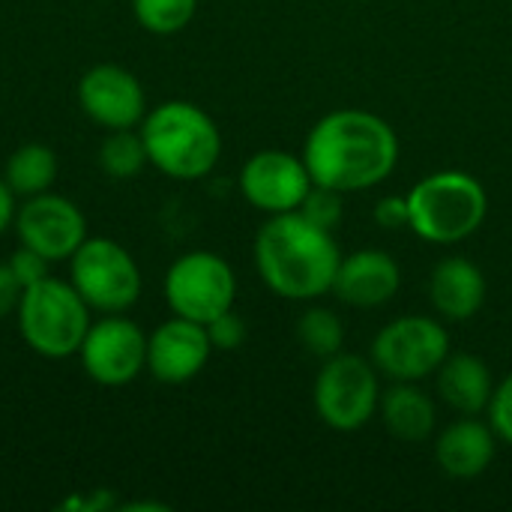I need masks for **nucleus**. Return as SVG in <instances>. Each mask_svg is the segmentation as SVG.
Listing matches in <instances>:
<instances>
[{"label":"nucleus","mask_w":512,"mask_h":512,"mask_svg":"<svg viewBox=\"0 0 512 512\" xmlns=\"http://www.w3.org/2000/svg\"><path fill=\"white\" fill-rule=\"evenodd\" d=\"M84 372L102 387H123L147 369V333L120 315H105L90 324L78 348Z\"/></svg>","instance_id":"obj_10"},{"label":"nucleus","mask_w":512,"mask_h":512,"mask_svg":"<svg viewBox=\"0 0 512 512\" xmlns=\"http://www.w3.org/2000/svg\"><path fill=\"white\" fill-rule=\"evenodd\" d=\"M213 345L207 327L174 315L147 336V372L162 384L192 381L210 360Z\"/></svg>","instance_id":"obj_14"},{"label":"nucleus","mask_w":512,"mask_h":512,"mask_svg":"<svg viewBox=\"0 0 512 512\" xmlns=\"http://www.w3.org/2000/svg\"><path fill=\"white\" fill-rule=\"evenodd\" d=\"M438 393L459 417L483 414L495 393L489 363L477 354H450L438 369Z\"/></svg>","instance_id":"obj_19"},{"label":"nucleus","mask_w":512,"mask_h":512,"mask_svg":"<svg viewBox=\"0 0 512 512\" xmlns=\"http://www.w3.org/2000/svg\"><path fill=\"white\" fill-rule=\"evenodd\" d=\"M240 192L261 213H294L312 189V174L303 156L288 150H258L240 168Z\"/></svg>","instance_id":"obj_11"},{"label":"nucleus","mask_w":512,"mask_h":512,"mask_svg":"<svg viewBox=\"0 0 512 512\" xmlns=\"http://www.w3.org/2000/svg\"><path fill=\"white\" fill-rule=\"evenodd\" d=\"M450 357V333L429 315H402L372 342V363L390 381H423Z\"/></svg>","instance_id":"obj_8"},{"label":"nucleus","mask_w":512,"mask_h":512,"mask_svg":"<svg viewBox=\"0 0 512 512\" xmlns=\"http://www.w3.org/2000/svg\"><path fill=\"white\" fill-rule=\"evenodd\" d=\"M378 414L384 429L402 444L429 441L438 426L435 399L423 393L417 381H393V387L381 390Z\"/></svg>","instance_id":"obj_18"},{"label":"nucleus","mask_w":512,"mask_h":512,"mask_svg":"<svg viewBox=\"0 0 512 512\" xmlns=\"http://www.w3.org/2000/svg\"><path fill=\"white\" fill-rule=\"evenodd\" d=\"M297 213H303L312 225H318L324 231H336L339 222L345 219V192L312 183V189L303 198Z\"/></svg>","instance_id":"obj_24"},{"label":"nucleus","mask_w":512,"mask_h":512,"mask_svg":"<svg viewBox=\"0 0 512 512\" xmlns=\"http://www.w3.org/2000/svg\"><path fill=\"white\" fill-rule=\"evenodd\" d=\"M69 270L75 291L102 315H120L141 297V270L135 258L111 237H87L69 258Z\"/></svg>","instance_id":"obj_7"},{"label":"nucleus","mask_w":512,"mask_h":512,"mask_svg":"<svg viewBox=\"0 0 512 512\" xmlns=\"http://www.w3.org/2000/svg\"><path fill=\"white\" fill-rule=\"evenodd\" d=\"M15 198H18V195L9 189L6 177H0V234H3L9 225H15V213H18Z\"/></svg>","instance_id":"obj_30"},{"label":"nucleus","mask_w":512,"mask_h":512,"mask_svg":"<svg viewBox=\"0 0 512 512\" xmlns=\"http://www.w3.org/2000/svg\"><path fill=\"white\" fill-rule=\"evenodd\" d=\"M303 162L312 183L339 192H363L384 183L399 165L396 129L363 108L324 114L306 135Z\"/></svg>","instance_id":"obj_1"},{"label":"nucleus","mask_w":512,"mask_h":512,"mask_svg":"<svg viewBox=\"0 0 512 512\" xmlns=\"http://www.w3.org/2000/svg\"><path fill=\"white\" fill-rule=\"evenodd\" d=\"M6 264H9L12 276L18 279V285L21 288H30V285H36V282H42L48 276V264L51 261L45 255H39L36 249H30V246L21 243V249H15Z\"/></svg>","instance_id":"obj_27"},{"label":"nucleus","mask_w":512,"mask_h":512,"mask_svg":"<svg viewBox=\"0 0 512 512\" xmlns=\"http://www.w3.org/2000/svg\"><path fill=\"white\" fill-rule=\"evenodd\" d=\"M375 222L384 231H399V228H411V207H408V195H387L375 204Z\"/></svg>","instance_id":"obj_28"},{"label":"nucleus","mask_w":512,"mask_h":512,"mask_svg":"<svg viewBox=\"0 0 512 512\" xmlns=\"http://www.w3.org/2000/svg\"><path fill=\"white\" fill-rule=\"evenodd\" d=\"M21 285L18 279L12 276L9 264H0V318H6L9 312L18 309V300H21Z\"/></svg>","instance_id":"obj_29"},{"label":"nucleus","mask_w":512,"mask_h":512,"mask_svg":"<svg viewBox=\"0 0 512 512\" xmlns=\"http://www.w3.org/2000/svg\"><path fill=\"white\" fill-rule=\"evenodd\" d=\"M198 0H132L138 24L156 36L180 33L195 18Z\"/></svg>","instance_id":"obj_23"},{"label":"nucleus","mask_w":512,"mask_h":512,"mask_svg":"<svg viewBox=\"0 0 512 512\" xmlns=\"http://www.w3.org/2000/svg\"><path fill=\"white\" fill-rule=\"evenodd\" d=\"M18 333L36 351L48 360H63L78 354L87 330H90V306L75 291L72 282L45 276L42 282L21 291L18 300Z\"/></svg>","instance_id":"obj_5"},{"label":"nucleus","mask_w":512,"mask_h":512,"mask_svg":"<svg viewBox=\"0 0 512 512\" xmlns=\"http://www.w3.org/2000/svg\"><path fill=\"white\" fill-rule=\"evenodd\" d=\"M99 165L114 180H132L147 165V150L141 132L132 129H111L99 147Z\"/></svg>","instance_id":"obj_22"},{"label":"nucleus","mask_w":512,"mask_h":512,"mask_svg":"<svg viewBox=\"0 0 512 512\" xmlns=\"http://www.w3.org/2000/svg\"><path fill=\"white\" fill-rule=\"evenodd\" d=\"M237 276L231 264L213 252H186L165 273V300L174 315L210 324L234 309Z\"/></svg>","instance_id":"obj_9"},{"label":"nucleus","mask_w":512,"mask_h":512,"mask_svg":"<svg viewBox=\"0 0 512 512\" xmlns=\"http://www.w3.org/2000/svg\"><path fill=\"white\" fill-rule=\"evenodd\" d=\"M486 291L489 285L483 270L462 255L438 261L429 276V300L447 321H471L483 309Z\"/></svg>","instance_id":"obj_16"},{"label":"nucleus","mask_w":512,"mask_h":512,"mask_svg":"<svg viewBox=\"0 0 512 512\" xmlns=\"http://www.w3.org/2000/svg\"><path fill=\"white\" fill-rule=\"evenodd\" d=\"M297 339H300V345L312 357L327 360V357L342 351V345H345V324H342V318L333 309L312 306L297 321Z\"/></svg>","instance_id":"obj_21"},{"label":"nucleus","mask_w":512,"mask_h":512,"mask_svg":"<svg viewBox=\"0 0 512 512\" xmlns=\"http://www.w3.org/2000/svg\"><path fill=\"white\" fill-rule=\"evenodd\" d=\"M342 252L333 231L303 213L270 216L255 237V267L264 285L285 300H315L333 291Z\"/></svg>","instance_id":"obj_2"},{"label":"nucleus","mask_w":512,"mask_h":512,"mask_svg":"<svg viewBox=\"0 0 512 512\" xmlns=\"http://www.w3.org/2000/svg\"><path fill=\"white\" fill-rule=\"evenodd\" d=\"M204 327H207V336H210L213 351H237L246 342V333H249L246 330V321L234 309L222 312L219 318H213Z\"/></svg>","instance_id":"obj_25"},{"label":"nucleus","mask_w":512,"mask_h":512,"mask_svg":"<svg viewBox=\"0 0 512 512\" xmlns=\"http://www.w3.org/2000/svg\"><path fill=\"white\" fill-rule=\"evenodd\" d=\"M147 162L174 180L207 177L222 156V132L213 117L183 99L156 105L141 120Z\"/></svg>","instance_id":"obj_3"},{"label":"nucleus","mask_w":512,"mask_h":512,"mask_svg":"<svg viewBox=\"0 0 512 512\" xmlns=\"http://www.w3.org/2000/svg\"><path fill=\"white\" fill-rule=\"evenodd\" d=\"M486 411H489V426L498 435V441L512 447V372L495 387Z\"/></svg>","instance_id":"obj_26"},{"label":"nucleus","mask_w":512,"mask_h":512,"mask_svg":"<svg viewBox=\"0 0 512 512\" xmlns=\"http://www.w3.org/2000/svg\"><path fill=\"white\" fill-rule=\"evenodd\" d=\"M411 231L426 243L453 246L480 231L489 213L483 183L468 171H435L408 192Z\"/></svg>","instance_id":"obj_4"},{"label":"nucleus","mask_w":512,"mask_h":512,"mask_svg":"<svg viewBox=\"0 0 512 512\" xmlns=\"http://www.w3.org/2000/svg\"><path fill=\"white\" fill-rule=\"evenodd\" d=\"M3 177L9 189L21 198L48 192L57 180V156L45 144H24L9 156Z\"/></svg>","instance_id":"obj_20"},{"label":"nucleus","mask_w":512,"mask_h":512,"mask_svg":"<svg viewBox=\"0 0 512 512\" xmlns=\"http://www.w3.org/2000/svg\"><path fill=\"white\" fill-rule=\"evenodd\" d=\"M498 435L477 417H459L435 441V459L453 480H474L489 471L495 459Z\"/></svg>","instance_id":"obj_17"},{"label":"nucleus","mask_w":512,"mask_h":512,"mask_svg":"<svg viewBox=\"0 0 512 512\" xmlns=\"http://www.w3.org/2000/svg\"><path fill=\"white\" fill-rule=\"evenodd\" d=\"M402 285V270L393 255L381 249H357L342 255L333 294L354 309H378L396 297Z\"/></svg>","instance_id":"obj_15"},{"label":"nucleus","mask_w":512,"mask_h":512,"mask_svg":"<svg viewBox=\"0 0 512 512\" xmlns=\"http://www.w3.org/2000/svg\"><path fill=\"white\" fill-rule=\"evenodd\" d=\"M78 105L105 129H135L147 114L141 81L117 63H99L81 75Z\"/></svg>","instance_id":"obj_13"},{"label":"nucleus","mask_w":512,"mask_h":512,"mask_svg":"<svg viewBox=\"0 0 512 512\" xmlns=\"http://www.w3.org/2000/svg\"><path fill=\"white\" fill-rule=\"evenodd\" d=\"M15 234L48 261H69L87 240L84 213L63 195H30L15 213Z\"/></svg>","instance_id":"obj_12"},{"label":"nucleus","mask_w":512,"mask_h":512,"mask_svg":"<svg viewBox=\"0 0 512 512\" xmlns=\"http://www.w3.org/2000/svg\"><path fill=\"white\" fill-rule=\"evenodd\" d=\"M381 402L378 369L360 354H333L315 375L312 405L324 426L333 432H357L375 414Z\"/></svg>","instance_id":"obj_6"}]
</instances>
